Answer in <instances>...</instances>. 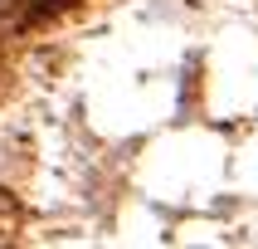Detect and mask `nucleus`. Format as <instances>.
I'll use <instances>...</instances> for the list:
<instances>
[]
</instances>
